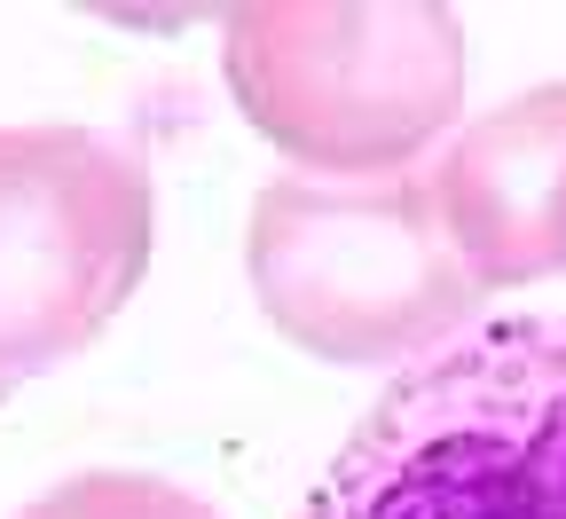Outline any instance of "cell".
<instances>
[{
	"label": "cell",
	"instance_id": "6da1fadb",
	"mask_svg": "<svg viewBox=\"0 0 566 519\" xmlns=\"http://www.w3.org/2000/svg\"><path fill=\"white\" fill-rule=\"evenodd\" d=\"M300 519H566V323H488L409 362Z\"/></svg>",
	"mask_w": 566,
	"mask_h": 519
},
{
	"label": "cell",
	"instance_id": "7a4b0ae2",
	"mask_svg": "<svg viewBox=\"0 0 566 519\" xmlns=\"http://www.w3.org/2000/svg\"><path fill=\"white\" fill-rule=\"evenodd\" d=\"M221 71L315 181H394L464 111V24L433 0H252L221 17Z\"/></svg>",
	"mask_w": 566,
	"mask_h": 519
},
{
	"label": "cell",
	"instance_id": "3957f363",
	"mask_svg": "<svg viewBox=\"0 0 566 519\" xmlns=\"http://www.w3.org/2000/svg\"><path fill=\"white\" fill-rule=\"evenodd\" d=\"M244 268L268 323L315 362H424L480 308L433 220L424 174L268 181L252 197Z\"/></svg>",
	"mask_w": 566,
	"mask_h": 519
},
{
	"label": "cell",
	"instance_id": "277c9868",
	"mask_svg": "<svg viewBox=\"0 0 566 519\" xmlns=\"http://www.w3.org/2000/svg\"><path fill=\"white\" fill-rule=\"evenodd\" d=\"M150 166L95 126H0V402L87 354L150 276Z\"/></svg>",
	"mask_w": 566,
	"mask_h": 519
},
{
	"label": "cell",
	"instance_id": "5b68a950",
	"mask_svg": "<svg viewBox=\"0 0 566 519\" xmlns=\"http://www.w3.org/2000/svg\"><path fill=\"white\" fill-rule=\"evenodd\" d=\"M433 220L472 291H520L566 268V80L480 111L424 174Z\"/></svg>",
	"mask_w": 566,
	"mask_h": 519
},
{
	"label": "cell",
	"instance_id": "8992f818",
	"mask_svg": "<svg viewBox=\"0 0 566 519\" xmlns=\"http://www.w3.org/2000/svg\"><path fill=\"white\" fill-rule=\"evenodd\" d=\"M17 519H221L205 496L158 480V473H71Z\"/></svg>",
	"mask_w": 566,
	"mask_h": 519
}]
</instances>
